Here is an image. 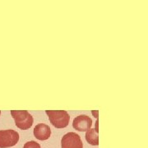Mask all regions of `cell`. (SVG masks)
<instances>
[{"label": "cell", "mask_w": 148, "mask_h": 148, "mask_svg": "<svg viewBox=\"0 0 148 148\" xmlns=\"http://www.w3.org/2000/svg\"><path fill=\"white\" fill-rule=\"evenodd\" d=\"M50 123L57 128L66 127L69 123L70 117L65 110H46Z\"/></svg>", "instance_id": "cell-1"}, {"label": "cell", "mask_w": 148, "mask_h": 148, "mask_svg": "<svg viewBox=\"0 0 148 148\" xmlns=\"http://www.w3.org/2000/svg\"><path fill=\"white\" fill-rule=\"evenodd\" d=\"M11 114L15 120L16 127L21 130H27L33 124V117L27 110H12Z\"/></svg>", "instance_id": "cell-2"}, {"label": "cell", "mask_w": 148, "mask_h": 148, "mask_svg": "<svg viewBox=\"0 0 148 148\" xmlns=\"http://www.w3.org/2000/svg\"><path fill=\"white\" fill-rule=\"evenodd\" d=\"M19 141L18 132L12 130H0V148H8L15 146Z\"/></svg>", "instance_id": "cell-3"}, {"label": "cell", "mask_w": 148, "mask_h": 148, "mask_svg": "<svg viewBox=\"0 0 148 148\" xmlns=\"http://www.w3.org/2000/svg\"><path fill=\"white\" fill-rule=\"evenodd\" d=\"M61 146L62 148H83V143L78 134L72 132L63 137Z\"/></svg>", "instance_id": "cell-4"}, {"label": "cell", "mask_w": 148, "mask_h": 148, "mask_svg": "<svg viewBox=\"0 0 148 148\" xmlns=\"http://www.w3.org/2000/svg\"><path fill=\"white\" fill-rule=\"evenodd\" d=\"M92 125V120L90 117L85 114H82L74 119L73 126L79 132H86Z\"/></svg>", "instance_id": "cell-5"}, {"label": "cell", "mask_w": 148, "mask_h": 148, "mask_svg": "<svg viewBox=\"0 0 148 148\" xmlns=\"http://www.w3.org/2000/svg\"><path fill=\"white\" fill-rule=\"evenodd\" d=\"M34 135L35 137L40 141H45L49 138L51 135V129L45 123H39L34 128Z\"/></svg>", "instance_id": "cell-6"}, {"label": "cell", "mask_w": 148, "mask_h": 148, "mask_svg": "<svg viewBox=\"0 0 148 148\" xmlns=\"http://www.w3.org/2000/svg\"><path fill=\"white\" fill-rule=\"evenodd\" d=\"M86 140L88 143L92 146H98L99 145V136L98 132L94 128H90L86 132Z\"/></svg>", "instance_id": "cell-7"}, {"label": "cell", "mask_w": 148, "mask_h": 148, "mask_svg": "<svg viewBox=\"0 0 148 148\" xmlns=\"http://www.w3.org/2000/svg\"><path fill=\"white\" fill-rule=\"evenodd\" d=\"M23 148H41L40 145L35 141H31V142H27L25 143Z\"/></svg>", "instance_id": "cell-8"}, {"label": "cell", "mask_w": 148, "mask_h": 148, "mask_svg": "<svg viewBox=\"0 0 148 148\" xmlns=\"http://www.w3.org/2000/svg\"><path fill=\"white\" fill-rule=\"evenodd\" d=\"M0 114H1V111H0Z\"/></svg>", "instance_id": "cell-9"}]
</instances>
